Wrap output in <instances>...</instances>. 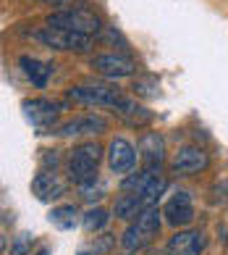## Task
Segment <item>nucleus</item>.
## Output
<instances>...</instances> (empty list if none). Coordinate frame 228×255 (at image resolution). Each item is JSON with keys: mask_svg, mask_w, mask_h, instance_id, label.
I'll use <instances>...</instances> for the list:
<instances>
[{"mask_svg": "<svg viewBox=\"0 0 228 255\" xmlns=\"http://www.w3.org/2000/svg\"><path fill=\"white\" fill-rule=\"evenodd\" d=\"M160 219H163V211H160L157 205L145 208V211L137 216V221L123 232V240H121L123 248L126 250H142L160 232Z\"/></svg>", "mask_w": 228, "mask_h": 255, "instance_id": "f257e3e1", "label": "nucleus"}, {"mask_svg": "<svg viewBox=\"0 0 228 255\" xmlns=\"http://www.w3.org/2000/svg\"><path fill=\"white\" fill-rule=\"evenodd\" d=\"M102 158V147L97 142H81L71 150L69 155V176L76 184L92 182L94 174H97V163Z\"/></svg>", "mask_w": 228, "mask_h": 255, "instance_id": "f03ea898", "label": "nucleus"}, {"mask_svg": "<svg viewBox=\"0 0 228 255\" xmlns=\"http://www.w3.org/2000/svg\"><path fill=\"white\" fill-rule=\"evenodd\" d=\"M69 98L84 106H118L123 95L110 84H79L69 90Z\"/></svg>", "mask_w": 228, "mask_h": 255, "instance_id": "7ed1b4c3", "label": "nucleus"}, {"mask_svg": "<svg viewBox=\"0 0 228 255\" xmlns=\"http://www.w3.org/2000/svg\"><path fill=\"white\" fill-rule=\"evenodd\" d=\"M47 26H61V29H71V32H79V34H92L100 29V18L89 13V11H58L53 16H47Z\"/></svg>", "mask_w": 228, "mask_h": 255, "instance_id": "20e7f679", "label": "nucleus"}, {"mask_svg": "<svg viewBox=\"0 0 228 255\" xmlns=\"http://www.w3.org/2000/svg\"><path fill=\"white\" fill-rule=\"evenodd\" d=\"M37 40L50 45V48H58V50H79V53L89 50V37L87 34L61 29V26H47V29L37 32Z\"/></svg>", "mask_w": 228, "mask_h": 255, "instance_id": "39448f33", "label": "nucleus"}, {"mask_svg": "<svg viewBox=\"0 0 228 255\" xmlns=\"http://www.w3.org/2000/svg\"><path fill=\"white\" fill-rule=\"evenodd\" d=\"M207 166H210V158H207V153H205L202 147H194V145L181 147V150L173 155V160H170V168H173L176 174H181V176L199 174V171H205Z\"/></svg>", "mask_w": 228, "mask_h": 255, "instance_id": "423d86ee", "label": "nucleus"}, {"mask_svg": "<svg viewBox=\"0 0 228 255\" xmlns=\"http://www.w3.org/2000/svg\"><path fill=\"white\" fill-rule=\"evenodd\" d=\"M94 71H100L102 77L108 79H121V77H131L137 71V63L129 58V55H118V53H102L94 55Z\"/></svg>", "mask_w": 228, "mask_h": 255, "instance_id": "0eeeda50", "label": "nucleus"}, {"mask_svg": "<svg viewBox=\"0 0 228 255\" xmlns=\"http://www.w3.org/2000/svg\"><path fill=\"white\" fill-rule=\"evenodd\" d=\"M163 213H165V221L170 226H186L189 221L194 219V205H192L189 192L186 190H178L176 195H170L165 208H163Z\"/></svg>", "mask_w": 228, "mask_h": 255, "instance_id": "6e6552de", "label": "nucleus"}, {"mask_svg": "<svg viewBox=\"0 0 228 255\" xmlns=\"http://www.w3.org/2000/svg\"><path fill=\"white\" fill-rule=\"evenodd\" d=\"M108 163L116 174H129L137 163V150L129 139L123 137H113L110 150H108Z\"/></svg>", "mask_w": 228, "mask_h": 255, "instance_id": "1a4fd4ad", "label": "nucleus"}, {"mask_svg": "<svg viewBox=\"0 0 228 255\" xmlns=\"http://www.w3.org/2000/svg\"><path fill=\"white\" fill-rule=\"evenodd\" d=\"M61 111H63V106H58V103H53V100H26L24 103V116L40 129L53 127Z\"/></svg>", "mask_w": 228, "mask_h": 255, "instance_id": "9d476101", "label": "nucleus"}, {"mask_svg": "<svg viewBox=\"0 0 228 255\" xmlns=\"http://www.w3.org/2000/svg\"><path fill=\"white\" fill-rule=\"evenodd\" d=\"M205 250V234L197 229L178 232L168 242V255H202Z\"/></svg>", "mask_w": 228, "mask_h": 255, "instance_id": "9b49d317", "label": "nucleus"}, {"mask_svg": "<svg viewBox=\"0 0 228 255\" xmlns=\"http://www.w3.org/2000/svg\"><path fill=\"white\" fill-rule=\"evenodd\" d=\"M139 155L147 163V168H160V163H163V158H165L163 137H160L157 131H147V134H142V139H139Z\"/></svg>", "mask_w": 228, "mask_h": 255, "instance_id": "f8f14e48", "label": "nucleus"}, {"mask_svg": "<svg viewBox=\"0 0 228 255\" xmlns=\"http://www.w3.org/2000/svg\"><path fill=\"white\" fill-rule=\"evenodd\" d=\"M108 129V119L105 116H97V113H89V116H79L63 124L58 134L63 137H74V134H94V131H105Z\"/></svg>", "mask_w": 228, "mask_h": 255, "instance_id": "ddd939ff", "label": "nucleus"}, {"mask_svg": "<svg viewBox=\"0 0 228 255\" xmlns=\"http://www.w3.org/2000/svg\"><path fill=\"white\" fill-rule=\"evenodd\" d=\"M18 63H21V71L29 77V82L34 87H47L50 74H53V63H45L40 58H32V55H21Z\"/></svg>", "mask_w": 228, "mask_h": 255, "instance_id": "4468645a", "label": "nucleus"}, {"mask_svg": "<svg viewBox=\"0 0 228 255\" xmlns=\"http://www.w3.org/2000/svg\"><path fill=\"white\" fill-rule=\"evenodd\" d=\"M32 190H34V195L40 197V200H53V197L63 195V182L58 179L55 171H45V168H42V171L34 176Z\"/></svg>", "mask_w": 228, "mask_h": 255, "instance_id": "2eb2a0df", "label": "nucleus"}, {"mask_svg": "<svg viewBox=\"0 0 228 255\" xmlns=\"http://www.w3.org/2000/svg\"><path fill=\"white\" fill-rule=\"evenodd\" d=\"M160 168H142L139 174H131L129 179H123V184H121V192H129V195H142L150 187V182L155 176H160L157 174Z\"/></svg>", "mask_w": 228, "mask_h": 255, "instance_id": "dca6fc26", "label": "nucleus"}, {"mask_svg": "<svg viewBox=\"0 0 228 255\" xmlns=\"http://www.w3.org/2000/svg\"><path fill=\"white\" fill-rule=\"evenodd\" d=\"M113 108H116V113H118L121 119H126L129 124H137V127L139 124H147V121L152 119L150 111L139 108L134 100H126V98H121V103H118V106H113Z\"/></svg>", "mask_w": 228, "mask_h": 255, "instance_id": "f3484780", "label": "nucleus"}, {"mask_svg": "<svg viewBox=\"0 0 228 255\" xmlns=\"http://www.w3.org/2000/svg\"><path fill=\"white\" fill-rule=\"evenodd\" d=\"M145 208H142V200H139V195H129V192H123L118 200H116V208H113V213H116V219H123V221H129V219H134L137 213H142Z\"/></svg>", "mask_w": 228, "mask_h": 255, "instance_id": "a211bd4d", "label": "nucleus"}, {"mask_svg": "<svg viewBox=\"0 0 228 255\" xmlns=\"http://www.w3.org/2000/svg\"><path fill=\"white\" fill-rule=\"evenodd\" d=\"M76 221H79V211L74 205H58L50 213V224L58 226V229H74Z\"/></svg>", "mask_w": 228, "mask_h": 255, "instance_id": "6ab92c4d", "label": "nucleus"}, {"mask_svg": "<svg viewBox=\"0 0 228 255\" xmlns=\"http://www.w3.org/2000/svg\"><path fill=\"white\" fill-rule=\"evenodd\" d=\"M163 190H165V179H160V176H155L150 182V187L145 192L139 195V200H142V208H152V205H157V197L163 195Z\"/></svg>", "mask_w": 228, "mask_h": 255, "instance_id": "aec40b11", "label": "nucleus"}, {"mask_svg": "<svg viewBox=\"0 0 228 255\" xmlns=\"http://www.w3.org/2000/svg\"><path fill=\"white\" fill-rule=\"evenodd\" d=\"M105 224H108V211H105V208L94 205V208H89V211L84 213V229H87V232H97Z\"/></svg>", "mask_w": 228, "mask_h": 255, "instance_id": "412c9836", "label": "nucleus"}, {"mask_svg": "<svg viewBox=\"0 0 228 255\" xmlns=\"http://www.w3.org/2000/svg\"><path fill=\"white\" fill-rule=\"evenodd\" d=\"M157 79H152V77H142L134 82V92L137 95H145V98H155L157 95Z\"/></svg>", "mask_w": 228, "mask_h": 255, "instance_id": "4be33fe9", "label": "nucleus"}, {"mask_svg": "<svg viewBox=\"0 0 228 255\" xmlns=\"http://www.w3.org/2000/svg\"><path fill=\"white\" fill-rule=\"evenodd\" d=\"M79 187H81V197H84L87 203H94V200H100V197L105 195V192H102V184H100V182H94V179H92V182L79 184Z\"/></svg>", "mask_w": 228, "mask_h": 255, "instance_id": "5701e85b", "label": "nucleus"}, {"mask_svg": "<svg viewBox=\"0 0 228 255\" xmlns=\"http://www.w3.org/2000/svg\"><path fill=\"white\" fill-rule=\"evenodd\" d=\"M32 242H34L32 234H18L16 242L11 245V255H29V250H32Z\"/></svg>", "mask_w": 228, "mask_h": 255, "instance_id": "b1692460", "label": "nucleus"}, {"mask_svg": "<svg viewBox=\"0 0 228 255\" xmlns=\"http://www.w3.org/2000/svg\"><path fill=\"white\" fill-rule=\"evenodd\" d=\"M40 3H55V5H63V3H69V0H40Z\"/></svg>", "mask_w": 228, "mask_h": 255, "instance_id": "393cba45", "label": "nucleus"}, {"mask_svg": "<svg viewBox=\"0 0 228 255\" xmlns=\"http://www.w3.org/2000/svg\"><path fill=\"white\" fill-rule=\"evenodd\" d=\"M79 255H97V253H92V250H81Z\"/></svg>", "mask_w": 228, "mask_h": 255, "instance_id": "a878e982", "label": "nucleus"}, {"mask_svg": "<svg viewBox=\"0 0 228 255\" xmlns=\"http://www.w3.org/2000/svg\"><path fill=\"white\" fill-rule=\"evenodd\" d=\"M34 255H50V250H40V253H34Z\"/></svg>", "mask_w": 228, "mask_h": 255, "instance_id": "bb28decb", "label": "nucleus"}, {"mask_svg": "<svg viewBox=\"0 0 228 255\" xmlns=\"http://www.w3.org/2000/svg\"><path fill=\"white\" fill-rule=\"evenodd\" d=\"M157 255H165V253H157Z\"/></svg>", "mask_w": 228, "mask_h": 255, "instance_id": "cd10ccee", "label": "nucleus"}]
</instances>
